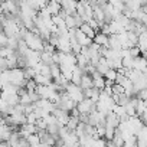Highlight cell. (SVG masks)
Segmentation results:
<instances>
[{
  "mask_svg": "<svg viewBox=\"0 0 147 147\" xmlns=\"http://www.w3.org/2000/svg\"><path fill=\"white\" fill-rule=\"evenodd\" d=\"M75 108L78 110L80 114H88V113L97 110V102L90 100V98H82L80 102H77Z\"/></svg>",
  "mask_w": 147,
  "mask_h": 147,
  "instance_id": "3957f363",
  "label": "cell"
},
{
  "mask_svg": "<svg viewBox=\"0 0 147 147\" xmlns=\"http://www.w3.org/2000/svg\"><path fill=\"white\" fill-rule=\"evenodd\" d=\"M115 78H117V71H114V69H108L104 74V80H107V81L115 82Z\"/></svg>",
  "mask_w": 147,
  "mask_h": 147,
  "instance_id": "30bf717a",
  "label": "cell"
},
{
  "mask_svg": "<svg viewBox=\"0 0 147 147\" xmlns=\"http://www.w3.org/2000/svg\"><path fill=\"white\" fill-rule=\"evenodd\" d=\"M22 40L26 43L28 49L38 51V52H40V51L43 49V45H45V40H43L39 35H36L35 32H30V30H26V32H25Z\"/></svg>",
  "mask_w": 147,
  "mask_h": 147,
  "instance_id": "6da1fadb",
  "label": "cell"
},
{
  "mask_svg": "<svg viewBox=\"0 0 147 147\" xmlns=\"http://www.w3.org/2000/svg\"><path fill=\"white\" fill-rule=\"evenodd\" d=\"M46 10L49 12L51 16L58 15V13L61 12V5H59V2H58V0H49L48 5H46Z\"/></svg>",
  "mask_w": 147,
  "mask_h": 147,
  "instance_id": "5b68a950",
  "label": "cell"
},
{
  "mask_svg": "<svg viewBox=\"0 0 147 147\" xmlns=\"http://www.w3.org/2000/svg\"><path fill=\"white\" fill-rule=\"evenodd\" d=\"M61 5V10H63L66 15L75 13L77 9V0H58Z\"/></svg>",
  "mask_w": 147,
  "mask_h": 147,
  "instance_id": "277c9868",
  "label": "cell"
},
{
  "mask_svg": "<svg viewBox=\"0 0 147 147\" xmlns=\"http://www.w3.org/2000/svg\"><path fill=\"white\" fill-rule=\"evenodd\" d=\"M80 88L81 90H87V88H92V78L90 74H84L81 77V81H80Z\"/></svg>",
  "mask_w": 147,
  "mask_h": 147,
  "instance_id": "52a82bcc",
  "label": "cell"
},
{
  "mask_svg": "<svg viewBox=\"0 0 147 147\" xmlns=\"http://www.w3.org/2000/svg\"><path fill=\"white\" fill-rule=\"evenodd\" d=\"M78 29H80V30H81V32H82L85 36H88V38H91V39L95 36V30H94V29H92V28H91L88 23H82V25H81Z\"/></svg>",
  "mask_w": 147,
  "mask_h": 147,
  "instance_id": "ba28073f",
  "label": "cell"
},
{
  "mask_svg": "<svg viewBox=\"0 0 147 147\" xmlns=\"http://www.w3.org/2000/svg\"><path fill=\"white\" fill-rule=\"evenodd\" d=\"M92 42L97 43L98 46H107V43H108V36L104 35L102 32H97L95 36L92 38Z\"/></svg>",
  "mask_w": 147,
  "mask_h": 147,
  "instance_id": "8992f818",
  "label": "cell"
},
{
  "mask_svg": "<svg viewBox=\"0 0 147 147\" xmlns=\"http://www.w3.org/2000/svg\"><path fill=\"white\" fill-rule=\"evenodd\" d=\"M49 71H51L52 80H55V78H58V77L61 75V69H59V65H58V63H52V65L49 66Z\"/></svg>",
  "mask_w": 147,
  "mask_h": 147,
  "instance_id": "9c48e42d",
  "label": "cell"
},
{
  "mask_svg": "<svg viewBox=\"0 0 147 147\" xmlns=\"http://www.w3.org/2000/svg\"><path fill=\"white\" fill-rule=\"evenodd\" d=\"M0 95H2V88H0Z\"/></svg>",
  "mask_w": 147,
  "mask_h": 147,
  "instance_id": "8fae6325",
  "label": "cell"
},
{
  "mask_svg": "<svg viewBox=\"0 0 147 147\" xmlns=\"http://www.w3.org/2000/svg\"><path fill=\"white\" fill-rule=\"evenodd\" d=\"M65 94L68 95L69 100H72L75 104L80 102V101L84 98V95H82V90L80 88V85H75V84H72V82H69V84L65 87Z\"/></svg>",
  "mask_w": 147,
  "mask_h": 147,
  "instance_id": "7a4b0ae2",
  "label": "cell"
}]
</instances>
